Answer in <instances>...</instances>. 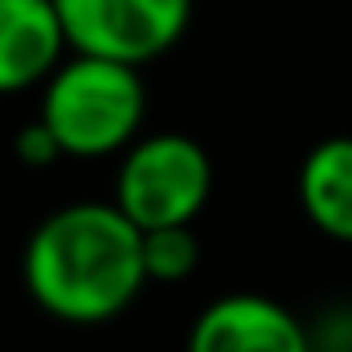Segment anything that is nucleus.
<instances>
[{
	"label": "nucleus",
	"instance_id": "obj_6",
	"mask_svg": "<svg viewBox=\"0 0 352 352\" xmlns=\"http://www.w3.org/2000/svg\"><path fill=\"white\" fill-rule=\"evenodd\" d=\"M63 54L67 32L54 0H0V94L45 85Z\"/></svg>",
	"mask_w": 352,
	"mask_h": 352
},
{
	"label": "nucleus",
	"instance_id": "obj_7",
	"mask_svg": "<svg viewBox=\"0 0 352 352\" xmlns=\"http://www.w3.org/2000/svg\"><path fill=\"white\" fill-rule=\"evenodd\" d=\"M299 206L317 232L352 245V134H335L303 156Z\"/></svg>",
	"mask_w": 352,
	"mask_h": 352
},
{
	"label": "nucleus",
	"instance_id": "obj_3",
	"mask_svg": "<svg viewBox=\"0 0 352 352\" xmlns=\"http://www.w3.org/2000/svg\"><path fill=\"white\" fill-rule=\"evenodd\" d=\"M214 192L210 152L188 134H143L116 170V210L138 232L192 228Z\"/></svg>",
	"mask_w": 352,
	"mask_h": 352
},
{
	"label": "nucleus",
	"instance_id": "obj_2",
	"mask_svg": "<svg viewBox=\"0 0 352 352\" xmlns=\"http://www.w3.org/2000/svg\"><path fill=\"white\" fill-rule=\"evenodd\" d=\"M143 76L138 67L112 58L72 54L41 89V125L54 134L63 156H76V161L125 152L134 138H143Z\"/></svg>",
	"mask_w": 352,
	"mask_h": 352
},
{
	"label": "nucleus",
	"instance_id": "obj_8",
	"mask_svg": "<svg viewBox=\"0 0 352 352\" xmlns=\"http://www.w3.org/2000/svg\"><path fill=\"white\" fill-rule=\"evenodd\" d=\"M201 263V245L192 228H161V232H143V272L156 285H174L192 276Z\"/></svg>",
	"mask_w": 352,
	"mask_h": 352
},
{
	"label": "nucleus",
	"instance_id": "obj_5",
	"mask_svg": "<svg viewBox=\"0 0 352 352\" xmlns=\"http://www.w3.org/2000/svg\"><path fill=\"white\" fill-rule=\"evenodd\" d=\"M188 352H312L308 326L267 294H223L206 303Z\"/></svg>",
	"mask_w": 352,
	"mask_h": 352
},
{
	"label": "nucleus",
	"instance_id": "obj_1",
	"mask_svg": "<svg viewBox=\"0 0 352 352\" xmlns=\"http://www.w3.org/2000/svg\"><path fill=\"white\" fill-rule=\"evenodd\" d=\"M23 285L54 321L103 326L147 285L143 232L116 210V201L63 206L27 236Z\"/></svg>",
	"mask_w": 352,
	"mask_h": 352
},
{
	"label": "nucleus",
	"instance_id": "obj_9",
	"mask_svg": "<svg viewBox=\"0 0 352 352\" xmlns=\"http://www.w3.org/2000/svg\"><path fill=\"white\" fill-rule=\"evenodd\" d=\"M14 156L27 165V170H50L54 161H63V147L54 143V134L41 125V116H36L32 125L18 129V138H14Z\"/></svg>",
	"mask_w": 352,
	"mask_h": 352
},
{
	"label": "nucleus",
	"instance_id": "obj_4",
	"mask_svg": "<svg viewBox=\"0 0 352 352\" xmlns=\"http://www.w3.org/2000/svg\"><path fill=\"white\" fill-rule=\"evenodd\" d=\"M72 54L125 67L170 54L192 23V0H54Z\"/></svg>",
	"mask_w": 352,
	"mask_h": 352
}]
</instances>
